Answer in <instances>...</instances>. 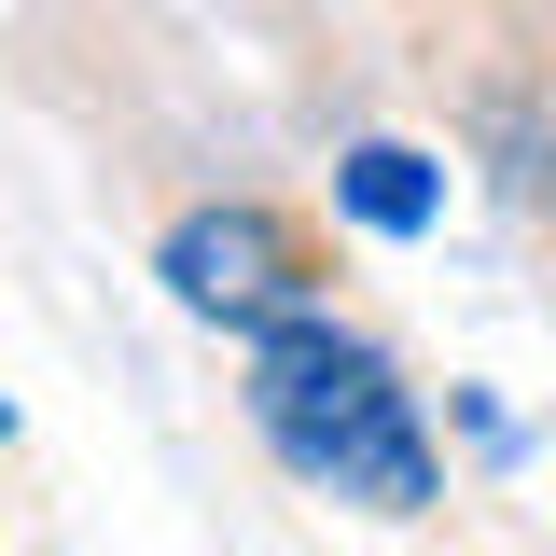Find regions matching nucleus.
I'll use <instances>...</instances> for the list:
<instances>
[{
	"label": "nucleus",
	"mask_w": 556,
	"mask_h": 556,
	"mask_svg": "<svg viewBox=\"0 0 556 556\" xmlns=\"http://www.w3.org/2000/svg\"><path fill=\"white\" fill-rule=\"evenodd\" d=\"M237 404H251L278 473L348 501V515H431V501H445V445H431L417 390L390 376L376 334H348L334 306L251 320V334H237Z\"/></svg>",
	"instance_id": "nucleus-1"
},
{
	"label": "nucleus",
	"mask_w": 556,
	"mask_h": 556,
	"mask_svg": "<svg viewBox=\"0 0 556 556\" xmlns=\"http://www.w3.org/2000/svg\"><path fill=\"white\" fill-rule=\"evenodd\" d=\"M0 431H14V404H0Z\"/></svg>",
	"instance_id": "nucleus-4"
},
{
	"label": "nucleus",
	"mask_w": 556,
	"mask_h": 556,
	"mask_svg": "<svg viewBox=\"0 0 556 556\" xmlns=\"http://www.w3.org/2000/svg\"><path fill=\"white\" fill-rule=\"evenodd\" d=\"M153 278H167V306L181 320H223V334H251V320H292V306H320L334 292V251L265 195H223V208H181L167 237H153Z\"/></svg>",
	"instance_id": "nucleus-2"
},
{
	"label": "nucleus",
	"mask_w": 556,
	"mask_h": 556,
	"mask_svg": "<svg viewBox=\"0 0 556 556\" xmlns=\"http://www.w3.org/2000/svg\"><path fill=\"white\" fill-rule=\"evenodd\" d=\"M334 208L362 237H431V223H445V167H431L417 139H348L334 153Z\"/></svg>",
	"instance_id": "nucleus-3"
}]
</instances>
